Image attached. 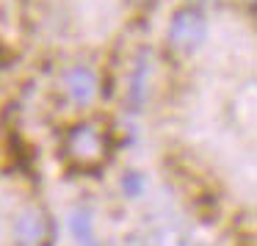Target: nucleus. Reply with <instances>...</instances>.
Returning a JSON list of instances; mask_svg holds the SVG:
<instances>
[{
	"instance_id": "nucleus-11",
	"label": "nucleus",
	"mask_w": 257,
	"mask_h": 246,
	"mask_svg": "<svg viewBox=\"0 0 257 246\" xmlns=\"http://www.w3.org/2000/svg\"><path fill=\"white\" fill-rule=\"evenodd\" d=\"M91 246H94V243H91Z\"/></svg>"
},
{
	"instance_id": "nucleus-4",
	"label": "nucleus",
	"mask_w": 257,
	"mask_h": 246,
	"mask_svg": "<svg viewBox=\"0 0 257 246\" xmlns=\"http://www.w3.org/2000/svg\"><path fill=\"white\" fill-rule=\"evenodd\" d=\"M47 235H50V221L39 207H25L14 221V238L20 246H45Z\"/></svg>"
},
{
	"instance_id": "nucleus-8",
	"label": "nucleus",
	"mask_w": 257,
	"mask_h": 246,
	"mask_svg": "<svg viewBox=\"0 0 257 246\" xmlns=\"http://www.w3.org/2000/svg\"><path fill=\"white\" fill-rule=\"evenodd\" d=\"M188 6H196V9H205V6H213V3H218V0H185Z\"/></svg>"
},
{
	"instance_id": "nucleus-10",
	"label": "nucleus",
	"mask_w": 257,
	"mask_h": 246,
	"mask_svg": "<svg viewBox=\"0 0 257 246\" xmlns=\"http://www.w3.org/2000/svg\"><path fill=\"white\" fill-rule=\"evenodd\" d=\"M130 3H141V0H130Z\"/></svg>"
},
{
	"instance_id": "nucleus-3",
	"label": "nucleus",
	"mask_w": 257,
	"mask_h": 246,
	"mask_svg": "<svg viewBox=\"0 0 257 246\" xmlns=\"http://www.w3.org/2000/svg\"><path fill=\"white\" fill-rule=\"evenodd\" d=\"M64 89H67V97L75 102V105L86 108V105H91V102L97 100V94H100V80H97V72L91 67L78 64V67H72L67 72Z\"/></svg>"
},
{
	"instance_id": "nucleus-6",
	"label": "nucleus",
	"mask_w": 257,
	"mask_h": 246,
	"mask_svg": "<svg viewBox=\"0 0 257 246\" xmlns=\"http://www.w3.org/2000/svg\"><path fill=\"white\" fill-rule=\"evenodd\" d=\"M72 232H75V238H78V243H83V246H91V243H94L89 213H83V210L75 213V216H72Z\"/></svg>"
},
{
	"instance_id": "nucleus-7",
	"label": "nucleus",
	"mask_w": 257,
	"mask_h": 246,
	"mask_svg": "<svg viewBox=\"0 0 257 246\" xmlns=\"http://www.w3.org/2000/svg\"><path fill=\"white\" fill-rule=\"evenodd\" d=\"M141 185H144V180H141V174H139V172H130V174H124V180H122V188H124V194H130V196H139V194H141Z\"/></svg>"
},
{
	"instance_id": "nucleus-5",
	"label": "nucleus",
	"mask_w": 257,
	"mask_h": 246,
	"mask_svg": "<svg viewBox=\"0 0 257 246\" xmlns=\"http://www.w3.org/2000/svg\"><path fill=\"white\" fill-rule=\"evenodd\" d=\"M147 83H150V61H147V53H141L133 64V72H130V83H127V100L133 105V111H139L147 100Z\"/></svg>"
},
{
	"instance_id": "nucleus-1",
	"label": "nucleus",
	"mask_w": 257,
	"mask_h": 246,
	"mask_svg": "<svg viewBox=\"0 0 257 246\" xmlns=\"http://www.w3.org/2000/svg\"><path fill=\"white\" fill-rule=\"evenodd\" d=\"M207 42V17L196 6H180L172 12L166 25V45L180 56H194Z\"/></svg>"
},
{
	"instance_id": "nucleus-2",
	"label": "nucleus",
	"mask_w": 257,
	"mask_h": 246,
	"mask_svg": "<svg viewBox=\"0 0 257 246\" xmlns=\"http://www.w3.org/2000/svg\"><path fill=\"white\" fill-rule=\"evenodd\" d=\"M67 155L78 166H100L105 158V139L94 125H75L67 133Z\"/></svg>"
},
{
	"instance_id": "nucleus-9",
	"label": "nucleus",
	"mask_w": 257,
	"mask_h": 246,
	"mask_svg": "<svg viewBox=\"0 0 257 246\" xmlns=\"http://www.w3.org/2000/svg\"><path fill=\"white\" fill-rule=\"evenodd\" d=\"M243 3H249V6H254V0H243Z\"/></svg>"
}]
</instances>
